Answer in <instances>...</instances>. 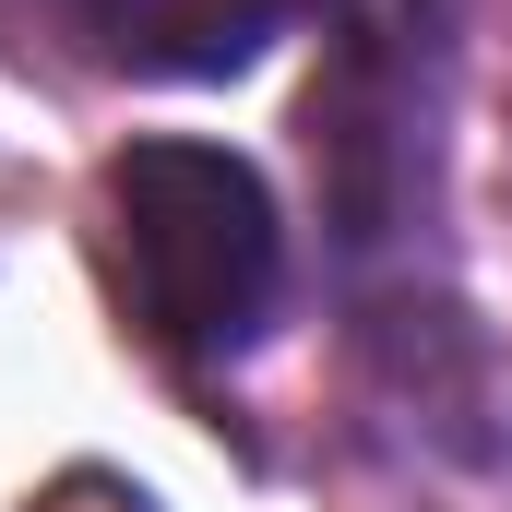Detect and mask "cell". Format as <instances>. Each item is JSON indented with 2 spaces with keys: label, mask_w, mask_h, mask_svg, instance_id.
I'll use <instances>...</instances> for the list:
<instances>
[{
  "label": "cell",
  "mask_w": 512,
  "mask_h": 512,
  "mask_svg": "<svg viewBox=\"0 0 512 512\" xmlns=\"http://www.w3.org/2000/svg\"><path fill=\"white\" fill-rule=\"evenodd\" d=\"M108 227H120L131 310L179 346V358H227L251 346L274 310V191L251 179V155L227 143H131L108 167Z\"/></svg>",
  "instance_id": "6da1fadb"
},
{
  "label": "cell",
  "mask_w": 512,
  "mask_h": 512,
  "mask_svg": "<svg viewBox=\"0 0 512 512\" xmlns=\"http://www.w3.org/2000/svg\"><path fill=\"white\" fill-rule=\"evenodd\" d=\"M84 24L108 36V60L167 72V84H227L251 72L286 24V0H84Z\"/></svg>",
  "instance_id": "7a4b0ae2"
}]
</instances>
